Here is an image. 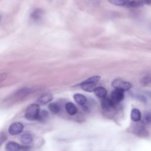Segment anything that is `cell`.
Wrapping results in <instances>:
<instances>
[{"label": "cell", "mask_w": 151, "mask_h": 151, "mask_svg": "<svg viewBox=\"0 0 151 151\" xmlns=\"http://www.w3.org/2000/svg\"><path fill=\"white\" fill-rule=\"evenodd\" d=\"M40 111V106L37 104H31L26 109L25 112V118L28 120H37Z\"/></svg>", "instance_id": "6da1fadb"}, {"label": "cell", "mask_w": 151, "mask_h": 151, "mask_svg": "<svg viewBox=\"0 0 151 151\" xmlns=\"http://www.w3.org/2000/svg\"><path fill=\"white\" fill-rule=\"evenodd\" d=\"M112 86L115 89H118L123 91L129 90L132 88V84L130 83L124 81L121 78H116L112 81Z\"/></svg>", "instance_id": "7a4b0ae2"}, {"label": "cell", "mask_w": 151, "mask_h": 151, "mask_svg": "<svg viewBox=\"0 0 151 151\" xmlns=\"http://www.w3.org/2000/svg\"><path fill=\"white\" fill-rule=\"evenodd\" d=\"M124 91L118 89H114L111 91L110 99L114 105L116 106L124 99Z\"/></svg>", "instance_id": "3957f363"}, {"label": "cell", "mask_w": 151, "mask_h": 151, "mask_svg": "<svg viewBox=\"0 0 151 151\" xmlns=\"http://www.w3.org/2000/svg\"><path fill=\"white\" fill-rule=\"evenodd\" d=\"M24 130V125L20 122H14L12 123L9 128L8 132L12 136L18 135L22 132Z\"/></svg>", "instance_id": "277c9868"}, {"label": "cell", "mask_w": 151, "mask_h": 151, "mask_svg": "<svg viewBox=\"0 0 151 151\" xmlns=\"http://www.w3.org/2000/svg\"><path fill=\"white\" fill-rule=\"evenodd\" d=\"M150 4H151V0H132L129 2L126 6L130 8H136Z\"/></svg>", "instance_id": "5b68a950"}, {"label": "cell", "mask_w": 151, "mask_h": 151, "mask_svg": "<svg viewBox=\"0 0 151 151\" xmlns=\"http://www.w3.org/2000/svg\"><path fill=\"white\" fill-rule=\"evenodd\" d=\"M101 106L102 109L106 111H110L114 109L115 107L114 104L111 101L110 99L107 97H105L104 98L101 99Z\"/></svg>", "instance_id": "8992f818"}, {"label": "cell", "mask_w": 151, "mask_h": 151, "mask_svg": "<svg viewBox=\"0 0 151 151\" xmlns=\"http://www.w3.org/2000/svg\"><path fill=\"white\" fill-rule=\"evenodd\" d=\"M80 86L84 91H86L87 92H93V91L94 92L95 88L97 87L95 83L87 82L86 80L81 82L80 84Z\"/></svg>", "instance_id": "52a82bcc"}, {"label": "cell", "mask_w": 151, "mask_h": 151, "mask_svg": "<svg viewBox=\"0 0 151 151\" xmlns=\"http://www.w3.org/2000/svg\"><path fill=\"white\" fill-rule=\"evenodd\" d=\"M65 109L67 113L70 116H74L77 113L78 109L76 106L72 102H68L65 104Z\"/></svg>", "instance_id": "ba28073f"}, {"label": "cell", "mask_w": 151, "mask_h": 151, "mask_svg": "<svg viewBox=\"0 0 151 151\" xmlns=\"http://www.w3.org/2000/svg\"><path fill=\"white\" fill-rule=\"evenodd\" d=\"M74 101L80 106H83L86 105L87 103V98L85 96L80 93H76L73 96Z\"/></svg>", "instance_id": "9c48e42d"}, {"label": "cell", "mask_w": 151, "mask_h": 151, "mask_svg": "<svg viewBox=\"0 0 151 151\" xmlns=\"http://www.w3.org/2000/svg\"><path fill=\"white\" fill-rule=\"evenodd\" d=\"M52 99H53V97H52V94H51L50 93H45V94H42L38 98V102L40 104L44 105V104L49 103L50 101H51Z\"/></svg>", "instance_id": "30bf717a"}, {"label": "cell", "mask_w": 151, "mask_h": 151, "mask_svg": "<svg viewBox=\"0 0 151 151\" xmlns=\"http://www.w3.org/2000/svg\"><path fill=\"white\" fill-rule=\"evenodd\" d=\"M21 146L15 142H9L5 146L6 151H20Z\"/></svg>", "instance_id": "8fae6325"}, {"label": "cell", "mask_w": 151, "mask_h": 151, "mask_svg": "<svg viewBox=\"0 0 151 151\" xmlns=\"http://www.w3.org/2000/svg\"><path fill=\"white\" fill-rule=\"evenodd\" d=\"M130 117L132 121L134 122H138L142 119V113L138 109L133 108L131 110Z\"/></svg>", "instance_id": "7c38bea8"}, {"label": "cell", "mask_w": 151, "mask_h": 151, "mask_svg": "<svg viewBox=\"0 0 151 151\" xmlns=\"http://www.w3.org/2000/svg\"><path fill=\"white\" fill-rule=\"evenodd\" d=\"M94 93L97 97H99L100 99H103V98H104L105 97H106L107 94V91L106 88H104V87L99 86L95 88Z\"/></svg>", "instance_id": "4fadbf2b"}, {"label": "cell", "mask_w": 151, "mask_h": 151, "mask_svg": "<svg viewBox=\"0 0 151 151\" xmlns=\"http://www.w3.org/2000/svg\"><path fill=\"white\" fill-rule=\"evenodd\" d=\"M44 14V11L40 8H37L30 15L31 18L34 21H39L40 20Z\"/></svg>", "instance_id": "5bb4252c"}, {"label": "cell", "mask_w": 151, "mask_h": 151, "mask_svg": "<svg viewBox=\"0 0 151 151\" xmlns=\"http://www.w3.org/2000/svg\"><path fill=\"white\" fill-rule=\"evenodd\" d=\"M21 141L24 145H29L33 141V137L29 133H25L21 136Z\"/></svg>", "instance_id": "9a60e30c"}, {"label": "cell", "mask_w": 151, "mask_h": 151, "mask_svg": "<svg viewBox=\"0 0 151 151\" xmlns=\"http://www.w3.org/2000/svg\"><path fill=\"white\" fill-rule=\"evenodd\" d=\"M48 116H49V113L46 110H40L37 120L40 122H44L48 119Z\"/></svg>", "instance_id": "2e32d148"}, {"label": "cell", "mask_w": 151, "mask_h": 151, "mask_svg": "<svg viewBox=\"0 0 151 151\" xmlns=\"http://www.w3.org/2000/svg\"><path fill=\"white\" fill-rule=\"evenodd\" d=\"M50 111L53 114H58L60 111V106L55 103H51L48 106Z\"/></svg>", "instance_id": "e0dca14e"}, {"label": "cell", "mask_w": 151, "mask_h": 151, "mask_svg": "<svg viewBox=\"0 0 151 151\" xmlns=\"http://www.w3.org/2000/svg\"><path fill=\"white\" fill-rule=\"evenodd\" d=\"M109 2L111 4L117 6H124L126 5L130 0H109Z\"/></svg>", "instance_id": "ac0fdd59"}, {"label": "cell", "mask_w": 151, "mask_h": 151, "mask_svg": "<svg viewBox=\"0 0 151 151\" xmlns=\"http://www.w3.org/2000/svg\"><path fill=\"white\" fill-rule=\"evenodd\" d=\"M100 78L101 77L99 76H91V77H89L88 78H87L86 81H87V82H90V83L96 84L98 81H100Z\"/></svg>", "instance_id": "d6986e66"}, {"label": "cell", "mask_w": 151, "mask_h": 151, "mask_svg": "<svg viewBox=\"0 0 151 151\" xmlns=\"http://www.w3.org/2000/svg\"><path fill=\"white\" fill-rule=\"evenodd\" d=\"M151 122V114L149 112H146L145 113L143 117V123L148 124Z\"/></svg>", "instance_id": "ffe728a7"}, {"label": "cell", "mask_w": 151, "mask_h": 151, "mask_svg": "<svg viewBox=\"0 0 151 151\" xmlns=\"http://www.w3.org/2000/svg\"><path fill=\"white\" fill-rule=\"evenodd\" d=\"M6 136L5 135V133H2L0 134V145L3 143L6 139Z\"/></svg>", "instance_id": "44dd1931"}, {"label": "cell", "mask_w": 151, "mask_h": 151, "mask_svg": "<svg viewBox=\"0 0 151 151\" xmlns=\"http://www.w3.org/2000/svg\"><path fill=\"white\" fill-rule=\"evenodd\" d=\"M7 76H8V74L6 73H0V83L4 81L7 77Z\"/></svg>", "instance_id": "7402d4cb"}, {"label": "cell", "mask_w": 151, "mask_h": 151, "mask_svg": "<svg viewBox=\"0 0 151 151\" xmlns=\"http://www.w3.org/2000/svg\"><path fill=\"white\" fill-rule=\"evenodd\" d=\"M30 149V147L28 146H21V150L22 151H28Z\"/></svg>", "instance_id": "603a6c76"}, {"label": "cell", "mask_w": 151, "mask_h": 151, "mask_svg": "<svg viewBox=\"0 0 151 151\" xmlns=\"http://www.w3.org/2000/svg\"><path fill=\"white\" fill-rule=\"evenodd\" d=\"M0 18H1V17H0Z\"/></svg>", "instance_id": "cb8c5ba5"}]
</instances>
